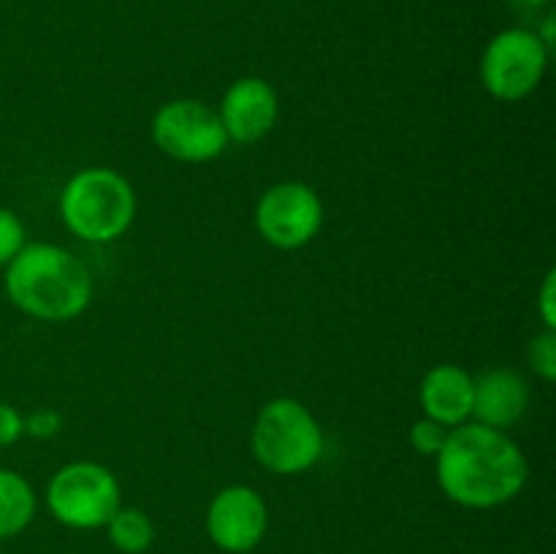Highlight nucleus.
I'll list each match as a JSON object with an SVG mask.
<instances>
[{
  "mask_svg": "<svg viewBox=\"0 0 556 554\" xmlns=\"http://www.w3.org/2000/svg\"><path fill=\"white\" fill-rule=\"evenodd\" d=\"M60 427H63V418L54 411H38L25 418V432L33 435V438H54L60 432Z\"/></svg>",
  "mask_w": 556,
  "mask_h": 554,
  "instance_id": "nucleus-19",
  "label": "nucleus"
},
{
  "mask_svg": "<svg viewBox=\"0 0 556 554\" xmlns=\"http://www.w3.org/2000/svg\"><path fill=\"white\" fill-rule=\"evenodd\" d=\"M548 65V47L538 33L510 27L489 41L481 60V81L500 101H521L541 85Z\"/></svg>",
  "mask_w": 556,
  "mask_h": 554,
  "instance_id": "nucleus-6",
  "label": "nucleus"
},
{
  "mask_svg": "<svg viewBox=\"0 0 556 554\" xmlns=\"http://www.w3.org/2000/svg\"><path fill=\"white\" fill-rule=\"evenodd\" d=\"M106 527L109 541L123 554H141L155 541V527H152L150 516L139 508H123L119 505L117 514L106 521Z\"/></svg>",
  "mask_w": 556,
  "mask_h": 554,
  "instance_id": "nucleus-14",
  "label": "nucleus"
},
{
  "mask_svg": "<svg viewBox=\"0 0 556 554\" xmlns=\"http://www.w3.org/2000/svg\"><path fill=\"white\" fill-rule=\"evenodd\" d=\"M25 435V418L20 411L5 402H0V445H11Z\"/></svg>",
  "mask_w": 556,
  "mask_h": 554,
  "instance_id": "nucleus-20",
  "label": "nucleus"
},
{
  "mask_svg": "<svg viewBox=\"0 0 556 554\" xmlns=\"http://www.w3.org/2000/svg\"><path fill=\"white\" fill-rule=\"evenodd\" d=\"M438 483L465 508H497L525 489V451L505 429L459 424L448 429L438 454Z\"/></svg>",
  "mask_w": 556,
  "mask_h": 554,
  "instance_id": "nucleus-1",
  "label": "nucleus"
},
{
  "mask_svg": "<svg viewBox=\"0 0 556 554\" xmlns=\"http://www.w3.org/2000/svg\"><path fill=\"white\" fill-rule=\"evenodd\" d=\"M527 358H530V367L535 369V375H541L546 383L556 380V331L546 329L541 335H535L527 345Z\"/></svg>",
  "mask_w": 556,
  "mask_h": 554,
  "instance_id": "nucleus-15",
  "label": "nucleus"
},
{
  "mask_svg": "<svg viewBox=\"0 0 556 554\" xmlns=\"http://www.w3.org/2000/svg\"><path fill=\"white\" fill-rule=\"evenodd\" d=\"M25 248V226L11 210L0 206V266L9 264Z\"/></svg>",
  "mask_w": 556,
  "mask_h": 554,
  "instance_id": "nucleus-17",
  "label": "nucleus"
},
{
  "mask_svg": "<svg viewBox=\"0 0 556 554\" xmlns=\"http://www.w3.org/2000/svg\"><path fill=\"white\" fill-rule=\"evenodd\" d=\"M266 527H269V511L264 498L244 483L220 489L206 511V530L212 543L223 552H253L266 536Z\"/></svg>",
  "mask_w": 556,
  "mask_h": 554,
  "instance_id": "nucleus-9",
  "label": "nucleus"
},
{
  "mask_svg": "<svg viewBox=\"0 0 556 554\" xmlns=\"http://www.w3.org/2000/svg\"><path fill=\"white\" fill-rule=\"evenodd\" d=\"M217 114H220L228 141L253 144L275 128L277 96L269 81L258 79V76H244L228 87Z\"/></svg>",
  "mask_w": 556,
  "mask_h": 554,
  "instance_id": "nucleus-10",
  "label": "nucleus"
},
{
  "mask_svg": "<svg viewBox=\"0 0 556 554\" xmlns=\"http://www.w3.org/2000/svg\"><path fill=\"white\" fill-rule=\"evenodd\" d=\"M421 407L427 418L454 429L472 416V375L456 364H438L421 383Z\"/></svg>",
  "mask_w": 556,
  "mask_h": 554,
  "instance_id": "nucleus-12",
  "label": "nucleus"
},
{
  "mask_svg": "<svg viewBox=\"0 0 556 554\" xmlns=\"http://www.w3.org/2000/svg\"><path fill=\"white\" fill-rule=\"evenodd\" d=\"M36 516L33 487L14 470L0 467V538H11L25 530Z\"/></svg>",
  "mask_w": 556,
  "mask_h": 554,
  "instance_id": "nucleus-13",
  "label": "nucleus"
},
{
  "mask_svg": "<svg viewBox=\"0 0 556 554\" xmlns=\"http://www.w3.org/2000/svg\"><path fill=\"white\" fill-rule=\"evenodd\" d=\"M255 226L269 244L296 250L315 239L324 226V204L309 185L280 182L261 196L255 206Z\"/></svg>",
  "mask_w": 556,
  "mask_h": 554,
  "instance_id": "nucleus-8",
  "label": "nucleus"
},
{
  "mask_svg": "<svg viewBox=\"0 0 556 554\" xmlns=\"http://www.w3.org/2000/svg\"><path fill=\"white\" fill-rule=\"evenodd\" d=\"M60 215L85 242H114L134 223L136 193L112 168H85L60 193Z\"/></svg>",
  "mask_w": 556,
  "mask_h": 554,
  "instance_id": "nucleus-3",
  "label": "nucleus"
},
{
  "mask_svg": "<svg viewBox=\"0 0 556 554\" xmlns=\"http://www.w3.org/2000/svg\"><path fill=\"white\" fill-rule=\"evenodd\" d=\"M47 505L58 521L76 530H96L119 508V483L98 462H71L60 467L47 487Z\"/></svg>",
  "mask_w": 556,
  "mask_h": 554,
  "instance_id": "nucleus-5",
  "label": "nucleus"
},
{
  "mask_svg": "<svg viewBox=\"0 0 556 554\" xmlns=\"http://www.w3.org/2000/svg\"><path fill=\"white\" fill-rule=\"evenodd\" d=\"M152 139L166 155L185 163L215 161L228 147L220 114L193 98H179L157 109L152 119Z\"/></svg>",
  "mask_w": 556,
  "mask_h": 554,
  "instance_id": "nucleus-7",
  "label": "nucleus"
},
{
  "mask_svg": "<svg viewBox=\"0 0 556 554\" xmlns=\"http://www.w3.org/2000/svg\"><path fill=\"white\" fill-rule=\"evenodd\" d=\"M538 313H541L546 329L556 331V272L548 269L538 291Z\"/></svg>",
  "mask_w": 556,
  "mask_h": 554,
  "instance_id": "nucleus-18",
  "label": "nucleus"
},
{
  "mask_svg": "<svg viewBox=\"0 0 556 554\" xmlns=\"http://www.w3.org/2000/svg\"><path fill=\"white\" fill-rule=\"evenodd\" d=\"M253 454L266 470L296 476L320 459L324 432L302 402L280 396V400L266 402L255 418Z\"/></svg>",
  "mask_w": 556,
  "mask_h": 554,
  "instance_id": "nucleus-4",
  "label": "nucleus"
},
{
  "mask_svg": "<svg viewBox=\"0 0 556 554\" xmlns=\"http://www.w3.org/2000/svg\"><path fill=\"white\" fill-rule=\"evenodd\" d=\"M530 407V386L514 369H486L472 378V416L492 429H508Z\"/></svg>",
  "mask_w": 556,
  "mask_h": 554,
  "instance_id": "nucleus-11",
  "label": "nucleus"
},
{
  "mask_svg": "<svg viewBox=\"0 0 556 554\" xmlns=\"http://www.w3.org/2000/svg\"><path fill=\"white\" fill-rule=\"evenodd\" d=\"M5 269V293L38 320H71L92 299V277L71 250L52 242L25 244Z\"/></svg>",
  "mask_w": 556,
  "mask_h": 554,
  "instance_id": "nucleus-2",
  "label": "nucleus"
},
{
  "mask_svg": "<svg viewBox=\"0 0 556 554\" xmlns=\"http://www.w3.org/2000/svg\"><path fill=\"white\" fill-rule=\"evenodd\" d=\"M445 438H448V427L432 421V418H421V421L413 424L410 429V443L421 456H438Z\"/></svg>",
  "mask_w": 556,
  "mask_h": 554,
  "instance_id": "nucleus-16",
  "label": "nucleus"
}]
</instances>
